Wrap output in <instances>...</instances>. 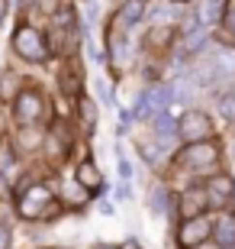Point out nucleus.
<instances>
[{
	"mask_svg": "<svg viewBox=\"0 0 235 249\" xmlns=\"http://www.w3.org/2000/svg\"><path fill=\"white\" fill-rule=\"evenodd\" d=\"M16 211L26 220H52L62 213V201H55V191L48 185H32V188H19Z\"/></svg>",
	"mask_w": 235,
	"mask_h": 249,
	"instance_id": "nucleus-1",
	"label": "nucleus"
},
{
	"mask_svg": "<svg viewBox=\"0 0 235 249\" xmlns=\"http://www.w3.org/2000/svg\"><path fill=\"white\" fill-rule=\"evenodd\" d=\"M177 162H181L184 168H190V172H213L219 162V146L213 142V139H200V142H187L184 146V152L177 156Z\"/></svg>",
	"mask_w": 235,
	"mask_h": 249,
	"instance_id": "nucleus-2",
	"label": "nucleus"
},
{
	"mask_svg": "<svg viewBox=\"0 0 235 249\" xmlns=\"http://www.w3.org/2000/svg\"><path fill=\"white\" fill-rule=\"evenodd\" d=\"M13 52L23 62H46L48 58V46H46V39H42V33L36 26H26V23L13 33Z\"/></svg>",
	"mask_w": 235,
	"mask_h": 249,
	"instance_id": "nucleus-3",
	"label": "nucleus"
},
{
	"mask_svg": "<svg viewBox=\"0 0 235 249\" xmlns=\"http://www.w3.org/2000/svg\"><path fill=\"white\" fill-rule=\"evenodd\" d=\"M216 129H213V117L206 110H184L181 120H177V139L184 142H200V139H213Z\"/></svg>",
	"mask_w": 235,
	"mask_h": 249,
	"instance_id": "nucleus-4",
	"label": "nucleus"
},
{
	"mask_svg": "<svg viewBox=\"0 0 235 249\" xmlns=\"http://www.w3.org/2000/svg\"><path fill=\"white\" fill-rule=\"evenodd\" d=\"M42 113H46V101H42L39 88H23V91L13 97V117H16L23 126H36Z\"/></svg>",
	"mask_w": 235,
	"mask_h": 249,
	"instance_id": "nucleus-5",
	"label": "nucleus"
},
{
	"mask_svg": "<svg viewBox=\"0 0 235 249\" xmlns=\"http://www.w3.org/2000/svg\"><path fill=\"white\" fill-rule=\"evenodd\" d=\"M209 233H213V220H209L206 213H200V217H187V220L177 227V243L184 249H193L197 243L209 240Z\"/></svg>",
	"mask_w": 235,
	"mask_h": 249,
	"instance_id": "nucleus-6",
	"label": "nucleus"
},
{
	"mask_svg": "<svg viewBox=\"0 0 235 249\" xmlns=\"http://www.w3.org/2000/svg\"><path fill=\"white\" fill-rule=\"evenodd\" d=\"M71 139L74 136H71V129L64 126V123H55L52 133L42 139V146H46L48 162H52V165H62V159L68 156V149H71Z\"/></svg>",
	"mask_w": 235,
	"mask_h": 249,
	"instance_id": "nucleus-7",
	"label": "nucleus"
},
{
	"mask_svg": "<svg viewBox=\"0 0 235 249\" xmlns=\"http://www.w3.org/2000/svg\"><path fill=\"white\" fill-rule=\"evenodd\" d=\"M206 197H209V204L226 207V204L235 197V181H232V175H213V178H209V181H206Z\"/></svg>",
	"mask_w": 235,
	"mask_h": 249,
	"instance_id": "nucleus-8",
	"label": "nucleus"
},
{
	"mask_svg": "<svg viewBox=\"0 0 235 249\" xmlns=\"http://www.w3.org/2000/svg\"><path fill=\"white\" fill-rule=\"evenodd\" d=\"M206 207H209L206 188H187V191L181 194V204H177V211H181L184 220H187V217H200V213H206Z\"/></svg>",
	"mask_w": 235,
	"mask_h": 249,
	"instance_id": "nucleus-9",
	"label": "nucleus"
},
{
	"mask_svg": "<svg viewBox=\"0 0 235 249\" xmlns=\"http://www.w3.org/2000/svg\"><path fill=\"white\" fill-rule=\"evenodd\" d=\"M209 68H213V78H235V49L232 46H216L213 49V58H209Z\"/></svg>",
	"mask_w": 235,
	"mask_h": 249,
	"instance_id": "nucleus-10",
	"label": "nucleus"
},
{
	"mask_svg": "<svg viewBox=\"0 0 235 249\" xmlns=\"http://www.w3.org/2000/svg\"><path fill=\"white\" fill-rule=\"evenodd\" d=\"M152 120H155V139H158V146L168 149L177 139V117H171L168 110H158Z\"/></svg>",
	"mask_w": 235,
	"mask_h": 249,
	"instance_id": "nucleus-11",
	"label": "nucleus"
},
{
	"mask_svg": "<svg viewBox=\"0 0 235 249\" xmlns=\"http://www.w3.org/2000/svg\"><path fill=\"white\" fill-rule=\"evenodd\" d=\"M209 236L222 249H235V213H226V211L219 213L216 220H213V233Z\"/></svg>",
	"mask_w": 235,
	"mask_h": 249,
	"instance_id": "nucleus-12",
	"label": "nucleus"
},
{
	"mask_svg": "<svg viewBox=\"0 0 235 249\" xmlns=\"http://www.w3.org/2000/svg\"><path fill=\"white\" fill-rule=\"evenodd\" d=\"M145 13V0H126L116 13V36H126V29H132Z\"/></svg>",
	"mask_w": 235,
	"mask_h": 249,
	"instance_id": "nucleus-13",
	"label": "nucleus"
},
{
	"mask_svg": "<svg viewBox=\"0 0 235 249\" xmlns=\"http://www.w3.org/2000/svg\"><path fill=\"white\" fill-rule=\"evenodd\" d=\"M226 17V0H200L197 3V23L200 26H216Z\"/></svg>",
	"mask_w": 235,
	"mask_h": 249,
	"instance_id": "nucleus-14",
	"label": "nucleus"
},
{
	"mask_svg": "<svg viewBox=\"0 0 235 249\" xmlns=\"http://www.w3.org/2000/svg\"><path fill=\"white\" fill-rule=\"evenodd\" d=\"M78 185L87 188V191H100L103 188V172H100L97 165H94V159H84V162H78Z\"/></svg>",
	"mask_w": 235,
	"mask_h": 249,
	"instance_id": "nucleus-15",
	"label": "nucleus"
},
{
	"mask_svg": "<svg viewBox=\"0 0 235 249\" xmlns=\"http://www.w3.org/2000/svg\"><path fill=\"white\" fill-rule=\"evenodd\" d=\"M42 139H46V136H42L36 126H23V129H19V136H16V149L29 156V152L42 149Z\"/></svg>",
	"mask_w": 235,
	"mask_h": 249,
	"instance_id": "nucleus-16",
	"label": "nucleus"
},
{
	"mask_svg": "<svg viewBox=\"0 0 235 249\" xmlns=\"http://www.w3.org/2000/svg\"><path fill=\"white\" fill-rule=\"evenodd\" d=\"M148 207H152L155 213H168L174 207V204H171V191H168L164 185H155L152 194H148Z\"/></svg>",
	"mask_w": 235,
	"mask_h": 249,
	"instance_id": "nucleus-17",
	"label": "nucleus"
},
{
	"mask_svg": "<svg viewBox=\"0 0 235 249\" xmlns=\"http://www.w3.org/2000/svg\"><path fill=\"white\" fill-rule=\"evenodd\" d=\"M174 39V29L171 26H155L152 33H148V46L152 49H168Z\"/></svg>",
	"mask_w": 235,
	"mask_h": 249,
	"instance_id": "nucleus-18",
	"label": "nucleus"
},
{
	"mask_svg": "<svg viewBox=\"0 0 235 249\" xmlns=\"http://www.w3.org/2000/svg\"><path fill=\"white\" fill-rule=\"evenodd\" d=\"M58 84H62L64 94H78V88H81V74H78V68H64L62 74H58Z\"/></svg>",
	"mask_w": 235,
	"mask_h": 249,
	"instance_id": "nucleus-19",
	"label": "nucleus"
},
{
	"mask_svg": "<svg viewBox=\"0 0 235 249\" xmlns=\"http://www.w3.org/2000/svg\"><path fill=\"white\" fill-rule=\"evenodd\" d=\"M139 152H142V159L148 165H158V162H161V149H155L148 139H139Z\"/></svg>",
	"mask_w": 235,
	"mask_h": 249,
	"instance_id": "nucleus-20",
	"label": "nucleus"
},
{
	"mask_svg": "<svg viewBox=\"0 0 235 249\" xmlns=\"http://www.w3.org/2000/svg\"><path fill=\"white\" fill-rule=\"evenodd\" d=\"M219 110H222V117H226V120H235V91L219 97Z\"/></svg>",
	"mask_w": 235,
	"mask_h": 249,
	"instance_id": "nucleus-21",
	"label": "nucleus"
},
{
	"mask_svg": "<svg viewBox=\"0 0 235 249\" xmlns=\"http://www.w3.org/2000/svg\"><path fill=\"white\" fill-rule=\"evenodd\" d=\"M64 201H68V204H84V201H87V194H84L81 185H68V188H64Z\"/></svg>",
	"mask_w": 235,
	"mask_h": 249,
	"instance_id": "nucleus-22",
	"label": "nucleus"
},
{
	"mask_svg": "<svg viewBox=\"0 0 235 249\" xmlns=\"http://www.w3.org/2000/svg\"><path fill=\"white\" fill-rule=\"evenodd\" d=\"M81 117H84V123H87V129H94V123H97V110H94L91 101H81Z\"/></svg>",
	"mask_w": 235,
	"mask_h": 249,
	"instance_id": "nucleus-23",
	"label": "nucleus"
},
{
	"mask_svg": "<svg viewBox=\"0 0 235 249\" xmlns=\"http://www.w3.org/2000/svg\"><path fill=\"white\" fill-rule=\"evenodd\" d=\"M0 94H3V97H16V78H13V74L0 78Z\"/></svg>",
	"mask_w": 235,
	"mask_h": 249,
	"instance_id": "nucleus-24",
	"label": "nucleus"
},
{
	"mask_svg": "<svg viewBox=\"0 0 235 249\" xmlns=\"http://www.w3.org/2000/svg\"><path fill=\"white\" fill-rule=\"evenodd\" d=\"M10 243H13V233L7 223H0V249H10Z\"/></svg>",
	"mask_w": 235,
	"mask_h": 249,
	"instance_id": "nucleus-25",
	"label": "nucleus"
},
{
	"mask_svg": "<svg viewBox=\"0 0 235 249\" xmlns=\"http://www.w3.org/2000/svg\"><path fill=\"white\" fill-rule=\"evenodd\" d=\"M36 7L42 10V13H55V10H58V0H36Z\"/></svg>",
	"mask_w": 235,
	"mask_h": 249,
	"instance_id": "nucleus-26",
	"label": "nucleus"
},
{
	"mask_svg": "<svg viewBox=\"0 0 235 249\" xmlns=\"http://www.w3.org/2000/svg\"><path fill=\"white\" fill-rule=\"evenodd\" d=\"M97 91H100V101H107V104H113V91H110V88H107V84H103V81L97 84Z\"/></svg>",
	"mask_w": 235,
	"mask_h": 249,
	"instance_id": "nucleus-27",
	"label": "nucleus"
},
{
	"mask_svg": "<svg viewBox=\"0 0 235 249\" xmlns=\"http://www.w3.org/2000/svg\"><path fill=\"white\" fill-rule=\"evenodd\" d=\"M119 175L126 178V181H129V178H132V168H129V162H126V156H119Z\"/></svg>",
	"mask_w": 235,
	"mask_h": 249,
	"instance_id": "nucleus-28",
	"label": "nucleus"
},
{
	"mask_svg": "<svg viewBox=\"0 0 235 249\" xmlns=\"http://www.w3.org/2000/svg\"><path fill=\"white\" fill-rule=\"evenodd\" d=\"M193 249H222V246H219V243H213V240H203V243H197Z\"/></svg>",
	"mask_w": 235,
	"mask_h": 249,
	"instance_id": "nucleus-29",
	"label": "nucleus"
},
{
	"mask_svg": "<svg viewBox=\"0 0 235 249\" xmlns=\"http://www.w3.org/2000/svg\"><path fill=\"white\" fill-rule=\"evenodd\" d=\"M87 19H91V23L97 19V3H94V0H87Z\"/></svg>",
	"mask_w": 235,
	"mask_h": 249,
	"instance_id": "nucleus-30",
	"label": "nucleus"
},
{
	"mask_svg": "<svg viewBox=\"0 0 235 249\" xmlns=\"http://www.w3.org/2000/svg\"><path fill=\"white\" fill-rule=\"evenodd\" d=\"M7 10H10V0H0V23H3V17H7Z\"/></svg>",
	"mask_w": 235,
	"mask_h": 249,
	"instance_id": "nucleus-31",
	"label": "nucleus"
},
{
	"mask_svg": "<svg viewBox=\"0 0 235 249\" xmlns=\"http://www.w3.org/2000/svg\"><path fill=\"white\" fill-rule=\"evenodd\" d=\"M119 249H142V246H139L136 240H126V243H123V246H119Z\"/></svg>",
	"mask_w": 235,
	"mask_h": 249,
	"instance_id": "nucleus-32",
	"label": "nucleus"
},
{
	"mask_svg": "<svg viewBox=\"0 0 235 249\" xmlns=\"http://www.w3.org/2000/svg\"><path fill=\"white\" fill-rule=\"evenodd\" d=\"M94 249H116V246H107V243H97V246Z\"/></svg>",
	"mask_w": 235,
	"mask_h": 249,
	"instance_id": "nucleus-33",
	"label": "nucleus"
},
{
	"mask_svg": "<svg viewBox=\"0 0 235 249\" xmlns=\"http://www.w3.org/2000/svg\"><path fill=\"white\" fill-rule=\"evenodd\" d=\"M0 194H3V172H0Z\"/></svg>",
	"mask_w": 235,
	"mask_h": 249,
	"instance_id": "nucleus-34",
	"label": "nucleus"
}]
</instances>
